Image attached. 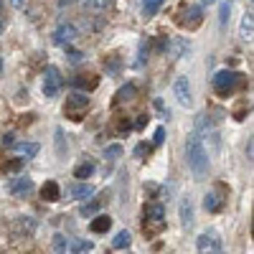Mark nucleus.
Masks as SVG:
<instances>
[{
  "label": "nucleus",
  "mask_w": 254,
  "mask_h": 254,
  "mask_svg": "<svg viewBox=\"0 0 254 254\" xmlns=\"http://www.w3.org/2000/svg\"><path fill=\"white\" fill-rule=\"evenodd\" d=\"M145 219L155 226V231H158V229H163V221H165V208H163L160 203H150V206H145Z\"/></svg>",
  "instance_id": "obj_8"
},
{
  "label": "nucleus",
  "mask_w": 254,
  "mask_h": 254,
  "mask_svg": "<svg viewBox=\"0 0 254 254\" xmlns=\"http://www.w3.org/2000/svg\"><path fill=\"white\" fill-rule=\"evenodd\" d=\"M130 244H132V237H130V231H127V229L117 231L115 239H112V247H115V249H127Z\"/></svg>",
  "instance_id": "obj_19"
},
{
  "label": "nucleus",
  "mask_w": 254,
  "mask_h": 254,
  "mask_svg": "<svg viewBox=\"0 0 254 254\" xmlns=\"http://www.w3.org/2000/svg\"><path fill=\"white\" fill-rule=\"evenodd\" d=\"M163 140H165V130H163V127H158V130H155V137H153V142H155V145H160Z\"/></svg>",
  "instance_id": "obj_31"
},
{
  "label": "nucleus",
  "mask_w": 254,
  "mask_h": 254,
  "mask_svg": "<svg viewBox=\"0 0 254 254\" xmlns=\"http://www.w3.org/2000/svg\"><path fill=\"white\" fill-rule=\"evenodd\" d=\"M196 252L198 254H219L221 252V239L216 231H203L196 239Z\"/></svg>",
  "instance_id": "obj_4"
},
{
  "label": "nucleus",
  "mask_w": 254,
  "mask_h": 254,
  "mask_svg": "<svg viewBox=\"0 0 254 254\" xmlns=\"http://www.w3.org/2000/svg\"><path fill=\"white\" fill-rule=\"evenodd\" d=\"M221 206H224V198H219V193H214V190H208V193L203 196V208L211 211V214L221 211Z\"/></svg>",
  "instance_id": "obj_15"
},
{
  "label": "nucleus",
  "mask_w": 254,
  "mask_h": 254,
  "mask_svg": "<svg viewBox=\"0 0 254 254\" xmlns=\"http://www.w3.org/2000/svg\"><path fill=\"white\" fill-rule=\"evenodd\" d=\"M56 153L59 158H64V132L61 130H56Z\"/></svg>",
  "instance_id": "obj_30"
},
{
  "label": "nucleus",
  "mask_w": 254,
  "mask_h": 254,
  "mask_svg": "<svg viewBox=\"0 0 254 254\" xmlns=\"http://www.w3.org/2000/svg\"><path fill=\"white\" fill-rule=\"evenodd\" d=\"M168 49H171V56H173V59H181V56H186V51H188V41H186V38H173L171 44H168Z\"/></svg>",
  "instance_id": "obj_18"
},
{
  "label": "nucleus",
  "mask_w": 254,
  "mask_h": 254,
  "mask_svg": "<svg viewBox=\"0 0 254 254\" xmlns=\"http://www.w3.org/2000/svg\"><path fill=\"white\" fill-rule=\"evenodd\" d=\"M160 8H163V0H142V15H145V18L158 15Z\"/></svg>",
  "instance_id": "obj_20"
},
{
  "label": "nucleus",
  "mask_w": 254,
  "mask_h": 254,
  "mask_svg": "<svg viewBox=\"0 0 254 254\" xmlns=\"http://www.w3.org/2000/svg\"><path fill=\"white\" fill-rule=\"evenodd\" d=\"M74 38H76V28H74L71 23H66V26H59V28H56V33H54V41H56L59 46H69Z\"/></svg>",
  "instance_id": "obj_10"
},
{
  "label": "nucleus",
  "mask_w": 254,
  "mask_h": 254,
  "mask_svg": "<svg viewBox=\"0 0 254 254\" xmlns=\"http://www.w3.org/2000/svg\"><path fill=\"white\" fill-rule=\"evenodd\" d=\"M181 224L183 226H193V201L190 198L181 201Z\"/></svg>",
  "instance_id": "obj_14"
},
{
  "label": "nucleus",
  "mask_w": 254,
  "mask_h": 254,
  "mask_svg": "<svg viewBox=\"0 0 254 254\" xmlns=\"http://www.w3.org/2000/svg\"><path fill=\"white\" fill-rule=\"evenodd\" d=\"M10 5L15 10H26V0H10Z\"/></svg>",
  "instance_id": "obj_33"
},
{
  "label": "nucleus",
  "mask_w": 254,
  "mask_h": 254,
  "mask_svg": "<svg viewBox=\"0 0 254 254\" xmlns=\"http://www.w3.org/2000/svg\"><path fill=\"white\" fill-rule=\"evenodd\" d=\"M87 107H89V97H87V94H71V97L66 99V107H64V112L71 115V120H79L81 110H87Z\"/></svg>",
  "instance_id": "obj_7"
},
{
  "label": "nucleus",
  "mask_w": 254,
  "mask_h": 254,
  "mask_svg": "<svg viewBox=\"0 0 254 254\" xmlns=\"http://www.w3.org/2000/svg\"><path fill=\"white\" fill-rule=\"evenodd\" d=\"M94 193H97L94 186H89L87 181L71 183V186L66 188V198H71V201H87V198H92Z\"/></svg>",
  "instance_id": "obj_6"
},
{
  "label": "nucleus",
  "mask_w": 254,
  "mask_h": 254,
  "mask_svg": "<svg viewBox=\"0 0 254 254\" xmlns=\"http://www.w3.org/2000/svg\"><path fill=\"white\" fill-rule=\"evenodd\" d=\"M69 247H71V242L64 237V234H56V237H54V252H56V254H66Z\"/></svg>",
  "instance_id": "obj_23"
},
{
  "label": "nucleus",
  "mask_w": 254,
  "mask_h": 254,
  "mask_svg": "<svg viewBox=\"0 0 254 254\" xmlns=\"http://www.w3.org/2000/svg\"><path fill=\"white\" fill-rule=\"evenodd\" d=\"M69 3H71V0H59V5H61V8H64V5H69Z\"/></svg>",
  "instance_id": "obj_36"
},
{
  "label": "nucleus",
  "mask_w": 254,
  "mask_h": 254,
  "mask_svg": "<svg viewBox=\"0 0 254 254\" xmlns=\"http://www.w3.org/2000/svg\"><path fill=\"white\" fill-rule=\"evenodd\" d=\"M219 254H221V252H219Z\"/></svg>",
  "instance_id": "obj_38"
},
{
  "label": "nucleus",
  "mask_w": 254,
  "mask_h": 254,
  "mask_svg": "<svg viewBox=\"0 0 254 254\" xmlns=\"http://www.w3.org/2000/svg\"><path fill=\"white\" fill-rule=\"evenodd\" d=\"M92 173H94V163H92V160H84V163H79V165L74 168V178H79V181L92 178Z\"/></svg>",
  "instance_id": "obj_17"
},
{
  "label": "nucleus",
  "mask_w": 254,
  "mask_h": 254,
  "mask_svg": "<svg viewBox=\"0 0 254 254\" xmlns=\"http://www.w3.org/2000/svg\"><path fill=\"white\" fill-rule=\"evenodd\" d=\"M186 160H188L190 173H193L198 181H203L208 168H211V160H208V150H206V145H203L198 132H190L188 140H186Z\"/></svg>",
  "instance_id": "obj_1"
},
{
  "label": "nucleus",
  "mask_w": 254,
  "mask_h": 254,
  "mask_svg": "<svg viewBox=\"0 0 254 254\" xmlns=\"http://www.w3.org/2000/svg\"><path fill=\"white\" fill-rule=\"evenodd\" d=\"M3 145H5V147H13V145H15V135H13V132L3 135Z\"/></svg>",
  "instance_id": "obj_32"
},
{
  "label": "nucleus",
  "mask_w": 254,
  "mask_h": 254,
  "mask_svg": "<svg viewBox=\"0 0 254 254\" xmlns=\"http://www.w3.org/2000/svg\"><path fill=\"white\" fill-rule=\"evenodd\" d=\"M237 84H239V74H237V71L224 69V71H219V74L214 76V89H216L221 97H229L231 92H234Z\"/></svg>",
  "instance_id": "obj_3"
},
{
  "label": "nucleus",
  "mask_w": 254,
  "mask_h": 254,
  "mask_svg": "<svg viewBox=\"0 0 254 254\" xmlns=\"http://www.w3.org/2000/svg\"><path fill=\"white\" fill-rule=\"evenodd\" d=\"M81 3L87 5L89 10H94V13H104V10L110 8V3H112V0H81Z\"/></svg>",
  "instance_id": "obj_22"
},
{
  "label": "nucleus",
  "mask_w": 254,
  "mask_h": 254,
  "mask_svg": "<svg viewBox=\"0 0 254 254\" xmlns=\"http://www.w3.org/2000/svg\"><path fill=\"white\" fill-rule=\"evenodd\" d=\"M0 69H3V64H0Z\"/></svg>",
  "instance_id": "obj_37"
},
{
  "label": "nucleus",
  "mask_w": 254,
  "mask_h": 254,
  "mask_svg": "<svg viewBox=\"0 0 254 254\" xmlns=\"http://www.w3.org/2000/svg\"><path fill=\"white\" fill-rule=\"evenodd\" d=\"M61 87H64L61 71H59L56 66H49V69L44 71V81H41V89H44V94H46L49 99H54V97H59Z\"/></svg>",
  "instance_id": "obj_2"
},
{
  "label": "nucleus",
  "mask_w": 254,
  "mask_h": 254,
  "mask_svg": "<svg viewBox=\"0 0 254 254\" xmlns=\"http://www.w3.org/2000/svg\"><path fill=\"white\" fill-rule=\"evenodd\" d=\"M120 155H122V145H110L107 150H104V158L107 160H117Z\"/></svg>",
  "instance_id": "obj_26"
},
{
  "label": "nucleus",
  "mask_w": 254,
  "mask_h": 254,
  "mask_svg": "<svg viewBox=\"0 0 254 254\" xmlns=\"http://www.w3.org/2000/svg\"><path fill=\"white\" fill-rule=\"evenodd\" d=\"M252 33H254V15L247 13L242 18V26H239V38L242 41H252Z\"/></svg>",
  "instance_id": "obj_16"
},
{
  "label": "nucleus",
  "mask_w": 254,
  "mask_h": 254,
  "mask_svg": "<svg viewBox=\"0 0 254 254\" xmlns=\"http://www.w3.org/2000/svg\"><path fill=\"white\" fill-rule=\"evenodd\" d=\"M99 206H102V201H99V198H94V201H89V203H84L79 214H81L84 219H89V216H94L97 211H99Z\"/></svg>",
  "instance_id": "obj_24"
},
{
  "label": "nucleus",
  "mask_w": 254,
  "mask_h": 254,
  "mask_svg": "<svg viewBox=\"0 0 254 254\" xmlns=\"http://www.w3.org/2000/svg\"><path fill=\"white\" fill-rule=\"evenodd\" d=\"M13 150H15V155H18L20 160H31V158L38 155L41 145H38V142H20V145H13Z\"/></svg>",
  "instance_id": "obj_11"
},
{
  "label": "nucleus",
  "mask_w": 254,
  "mask_h": 254,
  "mask_svg": "<svg viewBox=\"0 0 254 254\" xmlns=\"http://www.w3.org/2000/svg\"><path fill=\"white\" fill-rule=\"evenodd\" d=\"M173 94L178 99V104H183V107H190L193 104V92H190V81L186 76H178L173 81Z\"/></svg>",
  "instance_id": "obj_5"
},
{
  "label": "nucleus",
  "mask_w": 254,
  "mask_h": 254,
  "mask_svg": "<svg viewBox=\"0 0 254 254\" xmlns=\"http://www.w3.org/2000/svg\"><path fill=\"white\" fill-rule=\"evenodd\" d=\"M41 196H44V201H59L61 198V188H59V183L56 181H46L44 183V188H41Z\"/></svg>",
  "instance_id": "obj_12"
},
{
  "label": "nucleus",
  "mask_w": 254,
  "mask_h": 254,
  "mask_svg": "<svg viewBox=\"0 0 254 254\" xmlns=\"http://www.w3.org/2000/svg\"><path fill=\"white\" fill-rule=\"evenodd\" d=\"M112 229V219L107 214H99L92 224H89V231H94V234H104V231Z\"/></svg>",
  "instance_id": "obj_13"
},
{
  "label": "nucleus",
  "mask_w": 254,
  "mask_h": 254,
  "mask_svg": "<svg viewBox=\"0 0 254 254\" xmlns=\"http://www.w3.org/2000/svg\"><path fill=\"white\" fill-rule=\"evenodd\" d=\"M188 20H186V26L188 28H196V26H201V20H203V15H201V8L198 5H193V8H188Z\"/></svg>",
  "instance_id": "obj_21"
},
{
  "label": "nucleus",
  "mask_w": 254,
  "mask_h": 254,
  "mask_svg": "<svg viewBox=\"0 0 254 254\" xmlns=\"http://www.w3.org/2000/svg\"><path fill=\"white\" fill-rule=\"evenodd\" d=\"M20 229L31 234V231H36V221H33L31 216H20Z\"/></svg>",
  "instance_id": "obj_28"
},
{
  "label": "nucleus",
  "mask_w": 254,
  "mask_h": 254,
  "mask_svg": "<svg viewBox=\"0 0 254 254\" xmlns=\"http://www.w3.org/2000/svg\"><path fill=\"white\" fill-rule=\"evenodd\" d=\"M229 10H231V0H224L221 8H219V23H221V26L229 23Z\"/></svg>",
  "instance_id": "obj_25"
},
{
  "label": "nucleus",
  "mask_w": 254,
  "mask_h": 254,
  "mask_svg": "<svg viewBox=\"0 0 254 254\" xmlns=\"http://www.w3.org/2000/svg\"><path fill=\"white\" fill-rule=\"evenodd\" d=\"M8 190H10L13 196H26L28 190H33V181L28 176H18V178H13L8 183Z\"/></svg>",
  "instance_id": "obj_9"
},
{
  "label": "nucleus",
  "mask_w": 254,
  "mask_h": 254,
  "mask_svg": "<svg viewBox=\"0 0 254 254\" xmlns=\"http://www.w3.org/2000/svg\"><path fill=\"white\" fill-rule=\"evenodd\" d=\"M135 94V87H132V84H130V87H122L120 92H117V102H125V99H130Z\"/></svg>",
  "instance_id": "obj_27"
},
{
  "label": "nucleus",
  "mask_w": 254,
  "mask_h": 254,
  "mask_svg": "<svg viewBox=\"0 0 254 254\" xmlns=\"http://www.w3.org/2000/svg\"><path fill=\"white\" fill-rule=\"evenodd\" d=\"M69 56H71V61L76 64V61H81V54L79 51H74V49H69Z\"/></svg>",
  "instance_id": "obj_34"
},
{
  "label": "nucleus",
  "mask_w": 254,
  "mask_h": 254,
  "mask_svg": "<svg viewBox=\"0 0 254 254\" xmlns=\"http://www.w3.org/2000/svg\"><path fill=\"white\" fill-rule=\"evenodd\" d=\"M92 247H94L92 242H76V244H74V247H69V249L76 254V252H92Z\"/></svg>",
  "instance_id": "obj_29"
},
{
  "label": "nucleus",
  "mask_w": 254,
  "mask_h": 254,
  "mask_svg": "<svg viewBox=\"0 0 254 254\" xmlns=\"http://www.w3.org/2000/svg\"><path fill=\"white\" fill-rule=\"evenodd\" d=\"M201 3H203V5H216L219 0H201Z\"/></svg>",
  "instance_id": "obj_35"
}]
</instances>
